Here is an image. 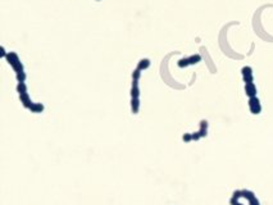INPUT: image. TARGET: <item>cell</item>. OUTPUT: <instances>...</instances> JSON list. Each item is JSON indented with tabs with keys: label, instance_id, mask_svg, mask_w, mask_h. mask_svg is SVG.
Masks as SVG:
<instances>
[{
	"label": "cell",
	"instance_id": "cell-16",
	"mask_svg": "<svg viewBox=\"0 0 273 205\" xmlns=\"http://www.w3.org/2000/svg\"><path fill=\"white\" fill-rule=\"evenodd\" d=\"M191 140H192V135H190V133H185L183 135V141L187 142V141H191Z\"/></svg>",
	"mask_w": 273,
	"mask_h": 205
},
{
	"label": "cell",
	"instance_id": "cell-2",
	"mask_svg": "<svg viewBox=\"0 0 273 205\" xmlns=\"http://www.w3.org/2000/svg\"><path fill=\"white\" fill-rule=\"evenodd\" d=\"M249 109L253 114H259L262 110V105H260V101L257 96L254 98H249Z\"/></svg>",
	"mask_w": 273,
	"mask_h": 205
},
{
	"label": "cell",
	"instance_id": "cell-3",
	"mask_svg": "<svg viewBox=\"0 0 273 205\" xmlns=\"http://www.w3.org/2000/svg\"><path fill=\"white\" fill-rule=\"evenodd\" d=\"M245 92H246L249 98L257 96V87L254 85V82H251V83H245Z\"/></svg>",
	"mask_w": 273,
	"mask_h": 205
},
{
	"label": "cell",
	"instance_id": "cell-4",
	"mask_svg": "<svg viewBox=\"0 0 273 205\" xmlns=\"http://www.w3.org/2000/svg\"><path fill=\"white\" fill-rule=\"evenodd\" d=\"M19 99H21V103H22V105H23L25 108L27 109H30L31 107H32V101H31V98L28 96V94H22L19 95Z\"/></svg>",
	"mask_w": 273,
	"mask_h": 205
},
{
	"label": "cell",
	"instance_id": "cell-14",
	"mask_svg": "<svg viewBox=\"0 0 273 205\" xmlns=\"http://www.w3.org/2000/svg\"><path fill=\"white\" fill-rule=\"evenodd\" d=\"M140 76H141V71H140V69H137V68H136V69L132 72V80H137V81H139Z\"/></svg>",
	"mask_w": 273,
	"mask_h": 205
},
{
	"label": "cell",
	"instance_id": "cell-9",
	"mask_svg": "<svg viewBox=\"0 0 273 205\" xmlns=\"http://www.w3.org/2000/svg\"><path fill=\"white\" fill-rule=\"evenodd\" d=\"M17 92L22 95V94H27V86L25 82H18V85H17Z\"/></svg>",
	"mask_w": 273,
	"mask_h": 205
},
{
	"label": "cell",
	"instance_id": "cell-7",
	"mask_svg": "<svg viewBox=\"0 0 273 205\" xmlns=\"http://www.w3.org/2000/svg\"><path fill=\"white\" fill-rule=\"evenodd\" d=\"M150 67V60L149 59H141V60L139 62V64H137V69L140 71H144V69H146V68Z\"/></svg>",
	"mask_w": 273,
	"mask_h": 205
},
{
	"label": "cell",
	"instance_id": "cell-13",
	"mask_svg": "<svg viewBox=\"0 0 273 205\" xmlns=\"http://www.w3.org/2000/svg\"><path fill=\"white\" fill-rule=\"evenodd\" d=\"M177 66H178L180 68H185V67L190 66V63H189V58H183V59H181V60H178V63H177Z\"/></svg>",
	"mask_w": 273,
	"mask_h": 205
},
{
	"label": "cell",
	"instance_id": "cell-17",
	"mask_svg": "<svg viewBox=\"0 0 273 205\" xmlns=\"http://www.w3.org/2000/svg\"><path fill=\"white\" fill-rule=\"evenodd\" d=\"M249 204L250 205H259V201H258L257 198H253L251 200H249Z\"/></svg>",
	"mask_w": 273,
	"mask_h": 205
},
{
	"label": "cell",
	"instance_id": "cell-12",
	"mask_svg": "<svg viewBox=\"0 0 273 205\" xmlns=\"http://www.w3.org/2000/svg\"><path fill=\"white\" fill-rule=\"evenodd\" d=\"M16 78L18 82H25L26 78H27V76L25 72H18V73H16Z\"/></svg>",
	"mask_w": 273,
	"mask_h": 205
},
{
	"label": "cell",
	"instance_id": "cell-6",
	"mask_svg": "<svg viewBox=\"0 0 273 205\" xmlns=\"http://www.w3.org/2000/svg\"><path fill=\"white\" fill-rule=\"evenodd\" d=\"M139 108H140V100H139V98H132V100H131V109H132L134 114H137Z\"/></svg>",
	"mask_w": 273,
	"mask_h": 205
},
{
	"label": "cell",
	"instance_id": "cell-1",
	"mask_svg": "<svg viewBox=\"0 0 273 205\" xmlns=\"http://www.w3.org/2000/svg\"><path fill=\"white\" fill-rule=\"evenodd\" d=\"M5 59H7V62L9 63V64L12 66V68L14 69L16 73H18V72H23V64L21 63L19 58H18V55L14 51L8 53V55L5 57Z\"/></svg>",
	"mask_w": 273,
	"mask_h": 205
},
{
	"label": "cell",
	"instance_id": "cell-11",
	"mask_svg": "<svg viewBox=\"0 0 273 205\" xmlns=\"http://www.w3.org/2000/svg\"><path fill=\"white\" fill-rule=\"evenodd\" d=\"M241 73H242V77H248V76H253V69L250 67H244L241 69Z\"/></svg>",
	"mask_w": 273,
	"mask_h": 205
},
{
	"label": "cell",
	"instance_id": "cell-15",
	"mask_svg": "<svg viewBox=\"0 0 273 205\" xmlns=\"http://www.w3.org/2000/svg\"><path fill=\"white\" fill-rule=\"evenodd\" d=\"M207 128H208V122L207 121L200 122V130H207Z\"/></svg>",
	"mask_w": 273,
	"mask_h": 205
},
{
	"label": "cell",
	"instance_id": "cell-10",
	"mask_svg": "<svg viewBox=\"0 0 273 205\" xmlns=\"http://www.w3.org/2000/svg\"><path fill=\"white\" fill-rule=\"evenodd\" d=\"M200 60H201V57H200L199 54H194V55L189 57V63H190V64H196V63H199Z\"/></svg>",
	"mask_w": 273,
	"mask_h": 205
},
{
	"label": "cell",
	"instance_id": "cell-8",
	"mask_svg": "<svg viewBox=\"0 0 273 205\" xmlns=\"http://www.w3.org/2000/svg\"><path fill=\"white\" fill-rule=\"evenodd\" d=\"M30 110L32 112V113H41L44 110V105H43L41 103H34L32 107L30 108Z\"/></svg>",
	"mask_w": 273,
	"mask_h": 205
},
{
	"label": "cell",
	"instance_id": "cell-18",
	"mask_svg": "<svg viewBox=\"0 0 273 205\" xmlns=\"http://www.w3.org/2000/svg\"><path fill=\"white\" fill-rule=\"evenodd\" d=\"M8 55V53L5 51V49H4L3 46L1 48H0V57H3V58H5Z\"/></svg>",
	"mask_w": 273,
	"mask_h": 205
},
{
	"label": "cell",
	"instance_id": "cell-19",
	"mask_svg": "<svg viewBox=\"0 0 273 205\" xmlns=\"http://www.w3.org/2000/svg\"><path fill=\"white\" fill-rule=\"evenodd\" d=\"M201 136H200L199 132H196V133H192V140H199Z\"/></svg>",
	"mask_w": 273,
	"mask_h": 205
},
{
	"label": "cell",
	"instance_id": "cell-20",
	"mask_svg": "<svg viewBox=\"0 0 273 205\" xmlns=\"http://www.w3.org/2000/svg\"><path fill=\"white\" fill-rule=\"evenodd\" d=\"M231 204H232V205H242L241 203H239L237 200H235V199H231Z\"/></svg>",
	"mask_w": 273,
	"mask_h": 205
},
{
	"label": "cell",
	"instance_id": "cell-5",
	"mask_svg": "<svg viewBox=\"0 0 273 205\" xmlns=\"http://www.w3.org/2000/svg\"><path fill=\"white\" fill-rule=\"evenodd\" d=\"M140 96V89H139V81H132V87H131V98H139Z\"/></svg>",
	"mask_w": 273,
	"mask_h": 205
}]
</instances>
